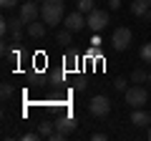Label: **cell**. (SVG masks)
<instances>
[{"instance_id":"5b68a950","label":"cell","mask_w":151,"mask_h":141,"mask_svg":"<svg viewBox=\"0 0 151 141\" xmlns=\"http://www.w3.org/2000/svg\"><path fill=\"white\" fill-rule=\"evenodd\" d=\"M111 45L116 50H126L131 45V30L129 28H116L113 35H111Z\"/></svg>"},{"instance_id":"d6986e66","label":"cell","mask_w":151,"mask_h":141,"mask_svg":"<svg viewBox=\"0 0 151 141\" xmlns=\"http://www.w3.org/2000/svg\"><path fill=\"white\" fill-rule=\"evenodd\" d=\"M131 81L134 83H141V81H149V73L141 68H134V73H131Z\"/></svg>"},{"instance_id":"603a6c76","label":"cell","mask_w":151,"mask_h":141,"mask_svg":"<svg viewBox=\"0 0 151 141\" xmlns=\"http://www.w3.org/2000/svg\"><path fill=\"white\" fill-rule=\"evenodd\" d=\"M0 93H3V98H10V96H13V86H10V83H3Z\"/></svg>"},{"instance_id":"d4e9b609","label":"cell","mask_w":151,"mask_h":141,"mask_svg":"<svg viewBox=\"0 0 151 141\" xmlns=\"http://www.w3.org/2000/svg\"><path fill=\"white\" fill-rule=\"evenodd\" d=\"M106 139H108L106 134H93V136H91V141H106Z\"/></svg>"},{"instance_id":"2e32d148","label":"cell","mask_w":151,"mask_h":141,"mask_svg":"<svg viewBox=\"0 0 151 141\" xmlns=\"http://www.w3.org/2000/svg\"><path fill=\"white\" fill-rule=\"evenodd\" d=\"M70 35H73V30H68V28H63V30L55 35V40H58L60 45H70Z\"/></svg>"},{"instance_id":"9a60e30c","label":"cell","mask_w":151,"mask_h":141,"mask_svg":"<svg viewBox=\"0 0 151 141\" xmlns=\"http://www.w3.org/2000/svg\"><path fill=\"white\" fill-rule=\"evenodd\" d=\"M73 68H78V53L76 50H68L65 53V70H73Z\"/></svg>"},{"instance_id":"4fadbf2b","label":"cell","mask_w":151,"mask_h":141,"mask_svg":"<svg viewBox=\"0 0 151 141\" xmlns=\"http://www.w3.org/2000/svg\"><path fill=\"white\" fill-rule=\"evenodd\" d=\"M53 131H55V121H48V119L40 121V126H38V134L40 136H50Z\"/></svg>"},{"instance_id":"44dd1931","label":"cell","mask_w":151,"mask_h":141,"mask_svg":"<svg viewBox=\"0 0 151 141\" xmlns=\"http://www.w3.org/2000/svg\"><path fill=\"white\" fill-rule=\"evenodd\" d=\"M73 86H76V91H83V88L88 86V81H86V78H83V76H78V78H76V81H73Z\"/></svg>"},{"instance_id":"7402d4cb","label":"cell","mask_w":151,"mask_h":141,"mask_svg":"<svg viewBox=\"0 0 151 141\" xmlns=\"http://www.w3.org/2000/svg\"><path fill=\"white\" fill-rule=\"evenodd\" d=\"M113 86H116V91H126V78H121V76H116V81H113Z\"/></svg>"},{"instance_id":"277c9868","label":"cell","mask_w":151,"mask_h":141,"mask_svg":"<svg viewBox=\"0 0 151 141\" xmlns=\"http://www.w3.org/2000/svg\"><path fill=\"white\" fill-rule=\"evenodd\" d=\"M86 23H88V28H91L93 33H98V30H103V28L108 25V13L106 10H91L86 15Z\"/></svg>"},{"instance_id":"8fae6325","label":"cell","mask_w":151,"mask_h":141,"mask_svg":"<svg viewBox=\"0 0 151 141\" xmlns=\"http://www.w3.org/2000/svg\"><path fill=\"white\" fill-rule=\"evenodd\" d=\"M23 25H25V20H23V18H13V20H10L13 40H20V38H23Z\"/></svg>"},{"instance_id":"5bb4252c","label":"cell","mask_w":151,"mask_h":141,"mask_svg":"<svg viewBox=\"0 0 151 141\" xmlns=\"http://www.w3.org/2000/svg\"><path fill=\"white\" fill-rule=\"evenodd\" d=\"M63 81H65L63 70H53V73H50V78H48V83H50L53 88H60V86H63Z\"/></svg>"},{"instance_id":"ffe728a7","label":"cell","mask_w":151,"mask_h":141,"mask_svg":"<svg viewBox=\"0 0 151 141\" xmlns=\"http://www.w3.org/2000/svg\"><path fill=\"white\" fill-rule=\"evenodd\" d=\"M141 60L151 63V43H144V45H141Z\"/></svg>"},{"instance_id":"1f68e13d","label":"cell","mask_w":151,"mask_h":141,"mask_svg":"<svg viewBox=\"0 0 151 141\" xmlns=\"http://www.w3.org/2000/svg\"><path fill=\"white\" fill-rule=\"evenodd\" d=\"M149 3H151V0H149Z\"/></svg>"},{"instance_id":"cb8c5ba5","label":"cell","mask_w":151,"mask_h":141,"mask_svg":"<svg viewBox=\"0 0 151 141\" xmlns=\"http://www.w3.org/2000/svg\"><path fill=\"white\" fill-rule=\"evenodd\" d=\"M0 5L5 8V10H10V8H15V5H18V0H0Z\"/></svg>"},{"instance_id":"8992f818","label":"cell","mask_w":151,"mask_h":141,"mask_svg":"<svg viewBox=\"0 0 151 141\" xmlns=\"http://www.w3.org/2000/svg\"><path fill=\"white\" fill-rule=\"evenodd\" d=\"M63 25L68 28V30L78 33L83 25H88V23H86V13H81V10H73L70 15H65V18H63Z\"/></svg>"},{"instance_id":"3957f363","label":"cell","mask_w":151,"mask_h":141,"mask_svg":"<svg viewBox=\"0 0 151 141\" xmlns=\"http://www.w3.org/2000/svg\"><path fill=\"white\" fill-rule=\"evenodd\" d=\"M88 111H91L93 116H98V119H106V116L111 114V101H108L106 96H93L91 103H88Z\"/></svg>"},{"instance_id":"30bf717a","label":"cell","mask_w":151,"mask_h":141,"mask_svg":"<svg viewBox=\"0 0 151 141\" xmlns=\"http://www.w3.org/2000/svg\"><path fill=\"white\" fill-rule=\"evenodd\" d=\"M45 23H38V20H33V23H28V35L30 38H43L45 35Z\"/></svg>"},{"instance_id":"9c48e42d","label":"cell","mask_w":151,"mask_h":141,"mask_svg":"<svg viewBox=\"0 0 151 141\" xmlns=\"http://www.w3.org/2000/svg\"><path fill=\"white\" fill-rule=\"evenodd\" d=\"M149 10H151V3H149V0H134V3H131V13H134L136 18H144Z\"/></svg>"},{"instance_id":"f546056e","label":"cell","mask_w":151,"mask_h":141,"mask_svg":"<svg viewBox=\"0 0 151 141\" xmlns=\"http://www.w3.org/2000/svg\"><path fill=\"white\" fill-rule=\"evenodd\" d=\"M149 141H151V129H149Z\"/></svg>"},{"instance_id":"6da1fadb","label":"cell","mask_w":151,"mask_h":141,"mask_svg":"<svg viewBox=\"0 0 151 141\" xmlns=\"http://www.w3.org/2000/svg\"><path fill=\"white\" fill-rule=\"evenodd\" d=\"M63 13H65V0H43V5H40V18L50 28L63 23Z\"/></svg>"},{"instance_id":"7a4b0ae2","label":"cell","mask_w":151,"mask_h":141,"mask_svg":"<svg viewBox=\"0 0 151 141\" xmlns=\"http://www.w3.org/2000/svg\"><path fill=\"white\" fill-rule=\"evenodd\" d=\"M126 103L129 106H134V109H141L146 101H149V93H146V88H141V86H131V88H126Z\"/></svg>"},{"instance_id":"4dcf8cb0","label":"cell","mask_w":151,"mask_h":141,"mask_svg":"<svg viewBox=\"0 0 151 141\" xmlns=\"http://www.w3.org/2000/svg\"><path fill=\"white\" fill-rule=\"evenodd\" d=\"M149 119H151V114H149Z\"/></svg>"},{"instance_id":"4316f807","label":"cell","mask_w":151,"mask_h":141,"mask_svg":"<svg viewBox=\"0 0 151 141\" xmlns=\"http://www.w3.org/2000/svg\"><path fill=\"white\" fill-rule=\"evenodd\" d=\"M38 136H40V134H25L23 141H38Z\"/></svg>"},{"instance_id":"7c38bea8","label":"cell","mask_w":151,"mask_h":141,"mask_svg":"<svg viewBox=\"0 0 151 141\" xmlns=\"http://www.w3.org/2000/svg\"><path fill=\"white\" fill-rule=\"evenodd\" d=\"M131 124L134 126H146V124H151V119H149V114H144V111L136 109L134 114H131Z\"/></svg>"},{"instance_id":"52a82bcc","label":"cell","mask_w":151,"mask_h":141,"mask_svg":"<svg viewBox=\"0 0 151 141\" xmlns=\"http://www.w3.org/2000/svg\"><path fill=\"white\" fill-rule=\"evenodd\" d=\"M38 15H40V8L35 5V0H28V3H23V5H20V18L25 23H33Z\"/></svg>"},{"instance_id":"484cf974","label":"cell","mask_w":151,"mask_h":141,"mask_svg":"<svg viewBox=\"0 0 151 141\" xmlns=\"http://www.w3.org/2000/svg\"><path fill=\"white\" fill-rule=\"evenodd\" d=\"M108 5H111V10H119V8H121V0H108Z\"/></svg>"},{"instance_id":"ba28073f","label":"cell","mask_w":151,"mask_h":141,"mask_svg":"<svg viewBox=\"0 0 151 141\" xmlns=\"http://www.w3.org/2000/svg\"><path fill=\"white\" fill-rule=\"evenodd\" d=\"M55 121V131H60V134H65L68 136L70 131H76V119H70V116H58V119H53Z\"/></svg>"},{"instance_id":"ac0fdd59","label":"cell","mask_w":151,"mask_h":141,"mask_svg":"<svg viewBox=\"0 0 151 141\" xmlns=\"http://www.w3.org/2000/svg\"><path fill=\"white\" fill-rule=\"evenodd\" d=\"M78 10L88 15L91 10H96V3H93V0H78Z\"/></svg>"},{"instance_id":"e0dca14e","label":"cell","mask_w":151,"mask_h":141,"mask_svg":"<svg viewBox=\"0 0 151 141\" xmlns=\"http://www.w3.org/2000/svg\"><path fill=\"white\" fill-rule=\"evenodd\" d=\"M45 101H48L50 106H63V103H65V96H63L60 91H55V93H50V96L45 98Z\"/></svg>"},{"instance_id":"f1b7e54d","label":"cell","mask_w":151,"mask_h":141,"mask_svg":"<svg viewBox=\"0 0 151 141\" xmlns=\"http://www.w3.org/2000/svg\"><path fill=\"white\" fill-rule=\"evenodd\" d=\"M149 83H151V70H149Z\"/></svg>"},{"instance_id":"83f0119b","label":"cell","mask_w":151,"mask_h":141,"mask_svg":"<svg viewBox=\"0 0 151 141\" xmlns=\"http://www.w3.org/2000/svg\"><path fill=\"white\" fill-rule=\"evenodd\" d=\"M91 45H101V38H98V33H93V38H91Z\"/></svg>"}]
</instances>
